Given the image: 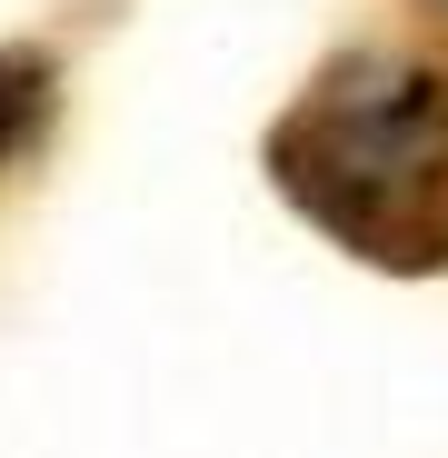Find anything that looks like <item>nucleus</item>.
<instances>
[{
	"label": "nucleus",
	"instance_id": "obj_1",
	"mask_svg": "<svg viewBox=\"0 0 448 458\" xmlns=\"http://www.w3.org/2000/svg\"><path fill=\"white\" fill-rule=\"evenodd\" d=\"M269 180L368 269H448V60L339 50L269 130Z\"/></svg>",
	"mask_w": 448,
	"mask_h": 458
},
{
	"label": "nucleus",
	"instance_id": "obj_2",
	"mask_svg": "<svg viewBox=\"0 0 448 458\" xmlns=\"http://www.w3.org/2000/svg\"><path fill=\"white\" fill-rule=\"evenodd\" d=\"M40 120H50V70H40L30 50H0V160L30 149Z\"/></svg>",
	"mask_w": 448,
	"mask_h": 458
},
{
	"label": "nucleus",
	"instance_id": "obj_3",
	"mask_svg": "<svg viewBox=\"0 0 448 458\" xmlns=\"http://www.w3.org/2000/svg\"><path fill=\"white\" fill-rule=\"evenodd\" d=\"M418 11H428V21H438V30H448V0H418Z\"/></svg>",
	"mask_w": 448,
	"mask_h": 458
}]
</instances>
